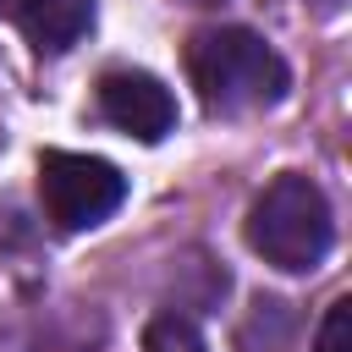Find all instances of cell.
<instances>
[{"label":"cell","mask_w":352,"mask_h":352,"mask_svg":"<svg viewBox=\"0 0 352 352\" xmlns=\"http://www.w3.org/2000/svg\"><path fill=\"white\" fill-rule=\"evenodd\" d=\"M187 72L192 88L204 99V110L214 116H242V110H264L280 104L292 88L286 60L253 33V28H209L187 44Z\"/></svg>","instance_id":"cell-1"},{"label":"cell","mask_w":352,"mask_h":352,"mask_svg":"<svg viewBox=\"0 0 352 352\" xmlns=\"http://www.w3.org/2000/svg\"><path fill=\"white\" fill-rule=\"evenodd\" d=\"M330 242H336L330 198L319 192V182L297 176V170L275 176V182L253 198V209H248V248H253L264 264L286 270V275L319 270L324 253H330Z\"/></svg>","instance_id":"cell-2"},{"label":"cell","mask_w":352,"mask_h":352,"mask_svg":"<svg viewBox=\"0 0 352 352\" xmlns=\"http://www.w3.org/2000/svg\"><path fill=\"white\" fill-rule=\"evenodd\" d=\"M38 198H44V214L60 231H88L126 204V176L99 154L50 148L38 160Z\"/></svg>","instance_id":"cell-3"},{"label":"cell","mask_w":352,"mask_h":352,"mask_svg":"<svg viewBox=\"0 0 352 352\" xmlns=\"http://www.w3.org/2000/svg\"><path fill=\"white\" fill-rule=\"evenodd\" d=\"M99 110L110 126H121L138 143H160L176 126V99L148 72H104L99 77Z\"/></svg>","instance_id":"cell-4"},{"label":"cell","mask_w":352,"mask_h":352,"mask_svg":"<svg viewBox=\"0 0 352 352\" xmlns=\"http://www.w3.org/2000/svg\"><path fill=\"white\" fill-rule=\"evenodd\" d=\"M11 16L38 55H60L94 28V0H16Z\"/></svg>","instance_id":"cell-5"},{"label":"cell","mask_w":352,"mask_h":352,"mask_svg":"<svg viewBox=\"0 0 352 352\" xmlns=\"http://www.w3.org/2000/svg\"><path fill=\"white\" fill-rule=\"evenodd\" d=\"M143 352H209V346L187 314H154L143 330Z\"/></svg>","instance_id":"cell-6"},{"label":"cell","mask_w":352,"mask_h":352,"mask_svg":"<svg viewBox=\"0 0 352 352\" xmlns=\"http://www.w3.org/2000/svg\"><path fill=\"white\" fill-rule=\"evenodd\" d=\"M314 352H352V297H336L319 336H314Z\"/></svg>","instance_id":"cell-7"},{"label":"cell","mask_w":352,"mask_h":352,"mask_svg":"<svg viewBox=\"0 0 352 352\" xmlns=\"http://www.w3.org/2000/svg\"><path fill=\"white\" fill-rule=\"evenodd\" d=\"M0 11H6V16H11V11H16V0H0Z\"/></svg>","instance_id":"cell-8"},{"label":"cell","mask_w":352,"mask_h":352,"mask_svg":"<svg viewBox=\"0 0 352 352\" xmlns=\"http://www.w3.org/2000/svg\"><path fill=\"white\" fill-rule=\"evenodd\" d=\"M187 6H220V0H187Z\"/></svg>","instance_id":"cell-9"}]
</instances>
